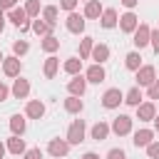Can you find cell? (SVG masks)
I'll return each mask as SVG.
<instances>
[{
	"instance_id": "6da1fadb",
	"label": "cell",
	"mask_w": 159,
	"mask_h": 159,
	"mask_svg": "<svg viewBox=\"0 0 159 159\" xmlns=\"http://www.w3.org/2000/svg\"><path fill=\"white\" fill-rule=\"evenodd\" d=\"M122 102H124V92H122L119 87H112V89H107V92L102 94V107H104V109H117Z\"/></svg>"
},
{
	"instance_id": "7a4b0ae2",
	"label": "cell",
	"mask_w": 159,
	"mask_h": 159,
	"mask_svg": "<svg viewBox=\"0 0 159 159\" xmlns=\"http://www.w3.org/2000/svg\"><path fill=\"white\" fill-rule=\"evenodd\" d=\"M132 122H134V119H132L129 114H119V117H114V119H112L109 129H112L117 137H127V134L132 132Z\"/></svg>"
},
{
	"instance_id": "3957f363",
	"label": "cell",
	"mask_w": 159,
	"mask_h": 159,
	"mask_svg": "<svg viewBox=\"0 0 159 159\" xmlns=\"http://www.w3.org/2000/svg\"><path fill=\"white\" fill-rule=\"evenodd\" d=\"M84 132H87V127H84V122L82 119H75L72 124H70V129H67V142H70V147L72 144H80V142H84Z\"/></svg>"
},
{
	"instance_id": "277c9868",
	"label": "cell",
	"mask_w": 159,
	"mask_h": 159,
	"mask_svg": "<svg viewBox=\"0 0 159 159\" xmlns=\"http://www.w3.org/2000/svg\"><path fill=\"white\" fill-rule=\"evenodd\" d=\"M65 27L72 32V35H82L84 32V15H80V12H70L67 15V20H65Z\"/></svg>"
},
{
	"instance_id": "5b68a950",
	"label": "cell",
	"mask_w": 159,
	"mask_h": 159,
	"mask_svg": "<svg viewBox=\"0 0 159 159\" xmlns=\"http://www.w3.org/2000/svg\"><path fill=\"white\" fill-rule=\"evenodd\" d=\"M149 32H152V27H149V25H144V22H139V25H137V30L132 32V35H134V40H132V42H134V47H137V50H142V47H147V45H149Z\"/></svg>"
},
{
	"instance_id": "8992f818",
	"label": "cell",
	"mask_w": 159,
	"mask_h": 159,
	"mask_svg": "<svg viewBox=\"0 0 159 159\" xmlns=\"http://www.w3.org/2000/svg\"><path fill=\"white\" fill-rule=\"evenodd\" d=\"M154 80H157V72H154L152 65H142L137 70V87H149Z\"/></svg>"
},
{
	"instance_id": "52a82bcc",
	"label": "cell",
	"mask_w": 159,
	"mask_h": 159,
	"mask_svg": "<svg viewBox=\"0 0 159 159\" xmlns=\"http://www.w3.org/2000/svg\"><path fill=\"white\" fill-rule=\"evenodd\" d=\"M117 22H119V30H122V32H127V35H132V32L137 30V25H139V17H137V15H134V12L129 10V12H124V15H119V20H117Z\"/></svg>"
},
{
	"instance_id": "ba28073f",
	"label": "cell",
	"mask_w": 159,
	"mask_h": 159,
	"mask_svg": "<svg viewBox=\"0 0 159 159\" xmlns=\"http://www.w3.org/2000/svg\"><path fill=\"white\" fill-rule=\"evenodd\" d=\"M10 94L15 97V99H25L27 94H30V80H25V77H15V82H12V89H10Z\"/></svg>"
},
{
	"instance_id": "9c48e42d",
	"label": "cell",
	"mask_w": 159,
	"mask_h": 159,
	"mask_svg": "<svg viewBox=\"0 0 159 159\" xmlns=\"http://www.w3.org/2000/svg\"><path fill=\"white\" fill-rule=\"evenodd\" d=\"M20 70H22V62H20V57H17V55H10V57H5V60H2V72H5L7 77H17V75H20Z\"/></svg>"
},
{
	"instance_id": "30bf717a",
	"label": "cell",
	"mask_w": 159,
	"mask_h": 159,
	"mask_svg": "<svg viewBox=\"0 0 159 159\" xmlns=\"http://www.w3.org/2000/svg\"><path fill=\"white\" fill-rule=\"evenodd\" d=\"M134 109H137V119H139V122H152V119L157 117L154 102H142V104H137Z\"/></svg>"
},
{
	"instance_id": "8fae6325",
	"label": "cell",
	"mask_w": 159,
	"mask_h": 159,
	"mask_svg": "<svg viewBox=\"0 0 159 159\" xmlns=\"http://www.w3.org/2000/svg\"><path fill=\"white\" fill-rule=\"evenodd\" d=\"M84 77H87V82H92V84H102L104 80H107V72H104V67L102 65H92V67H87V72H84Z\"/></svg>"
},
{
	"instance_id": "7c38bea8",
	"label": "cell",
	"mask_w": 159,
	"mask_h": 159,
	"mask_svg": "<svg viewBox=\"0 0 159 159\" xmlns=\"http://www.w3.org/2000/svg\"><path fill=\"white\" fill-rule=\"evenodd\" d=\"M84 89H87V77H82V75H75V77L67 82V92L75 94V97H82Z\"/></svg>"
},
{
	"instance_id": "4fadbf2b",
	"label": "cell",
	"mask_w": 159,
	"mask_h": 159,
	"mask_svg": "<svg viewBox=\"0 0 159 159\" xmlns=\"http://www.w3.org/2000/svg\"><path fill=\"white\" fill-rule=\"evenodd\" d=\"M47 152L52 154V157H67V152H70V142L67 139H50V144H47Z\"/></svg>"
},
{
	"instance_id": "5bb4252c",
	"label": "cell",
	"mask_w": 159,
	"mask_h": 159,
	"mask_svg": "<svg viewBox=\"0 0 159 159\" xmlns=\"http://www.w3.org/2000/svg\"><path fill=\"white\" fill-rule=\"evenodd\" d=\"M25 117H30V119H42V117H45V104H42L40 99H30V102L25 104Z\"/></svg>"
},
{
	"instance_id": "9a60e30c",
	"label": "cell",
	"mask_w": 159,
	"mask_h": 159,
	"mask_svg": "<svg viewBox=\"0 0 159 159\" xmlns=\"http://www.w3.org/2000/svg\"><path fill=\"white\" fill-rule=\"evenodd\" d=\"M7 20L15 25V27H22V25H30L27 22V12H25V7H12V10H7Z\"/></svg>"
},
{
	"instance_id": "2e32d148",
	"label": "cell",
	"mask_w": 159,
	"mask_h": 159,
	"mask_svg": "<svg viewBox=\"0 0 159 159\" xmlns=\"http://www.w3.org/2000/svg\"><path fill=\"white\" fill-rule=\"evenodd\" d=\"M117 20H119V17H117V10H114V7H104L102 15H99V25H102L104 30H112V27L117 25Z\"/></svg>"
},
{
	"instance_id": "e0dca14e",
	"label": "cell",
	"mask_w": 159,
	"mask_h": 159,
	"mask_svg": "<svg viewBox=\"0 0 159 159\" xmlns=\"http://www.w3.org/2000/svg\"><path fill=\"white\" fill-rule=\"evenodd\" d=\"M149 142H154V129H137L134 132V139H132V144L139 149V147H147Z\"/></svg>"
},
{
	"instance_id": "ac0fdd59",
	"label": "cell",
	"mask_w": 159,
	"mask_h": 159,
	"mask_svg": "<svg viewBox=\"0 0 159 159\" xmlns=\"http://www.w3.org/2000/svg\"><path fill=\"white\" fill-rule=\"evenodd\" d=\"M109 132H112V129H109V124H107V122H97V124L89 129V137H92L94 142H104V139L109 137Z\"/></svg>"
},
{
	"instance_id": "d6986e66",
	"label": "cell",
	"mask_w": 159,
	"mask_h": 159,
	"mask_svg": "<svg viewBox=\"0 0 159 159\" xmlns=\"http://www.w3.org/2000/svg\"><path fill=\"white\" fill-rule=\"evenodd\" d=\"M5 147H7V152H10V154H17V157H20V154H25V149H27V147H25V139H20L17 134H12V137L5 142Z\"/></svg>"
},
{
	"instance_id": "ffe728a7",
	"label": "cell",
	"mask_w": 159,
	"mask_h": 159,
	"mask_svg": "<svg viewBox=\"0 0 159 159\" xmlns=\"http://www.w3.org/2000/svg\"><path fill=\"white\" fill-rule=\"evenodd\" d=\"M89 57H92L97 65H102V62H107V60H109V47H107L104 42H99V45H94V47H92V55H89Z\"/></svg>"
},
{
	"instance_id": "44dd1931",
	"label": "cell",
	"mask_w": 159,
	"mask_h": 159,
	"mask_svg": "<svg viewBox=\"0 0 159 159\" xmlns=\"http://www.w3.org/2000/svg\"><path fill=\"white\" fill-rule=\"evenodd\" d=\"M102 10H104V7L99 5V0H89V2L84 5V12H82V15H84V20H94V17L102 15Z\"/></svg>"
},
{
	"instance_id": "7402d4cb",
	"label": "cell",
	"mask_w": 159,
	"mask_h": 159,
	"mask_svg": "<svg viewBox=\"0 0 159 159\" xmlns=\"http://www.w3.org/2000/svg\"><path fill=\"white\" fill-rule=\"evenodd\" d=\"M124 67H127V70H132V72H137V70L142 67V55H139V50L127 52V57H124Z\"/></svg>"
},
{
	"instance_id": "603a6c76",
	"label": "cell",
	"mask_w": 159,
	"mask_h": 159,
	"mask_svg": "<svg viewBox=\"0 0 159 159\" xmlns=\"http://www.w3.org/2000/svg\"><path fill=\"white\" fill-rule=\"evenodd\" d=\"M57 70H60V60H57L55 55H50V57L45 60V67H42V75H45L47 80H52V77L57 75Z\"/></svg>"
},
{
	"instance_id": "cb8c5ba5",
	"label": "cell",
	"mask_w": 159,
	"mask_h": 159,
	"mask_svg": "<svg viewBox=\"0 0 159 159\" xmlns=\"http://www.w3.org/2000/svg\"><path fill=\"white\" fill-rule=\"evenodd\" d=\"M10 129H12V134L22 137V134H25V129H27L25 117H22V114H12V117H10Z\"/></svg>"
},
{
	"instance_id": "d4e9b609",
	"label": "cell",
	"mask_w": 159,
	"mask_h": 159,
	"mask_svg": "<svg viewBox=\"0 0 159 159\" xmlns=\"http://www.w3.org/2000/svg\"><path fill=\"white\" fill-rule=\"evenodd\" d=\"M40 47H42L45 52H50V55H52V52H57V50H60V37H55V35L50 32V35H45V37H42Z\"/></svg>"
},
{
	"instance_id": "484cf974",
	"label": "cell",
	"mask_w": 159,
	"mask_h": 159,
	"mask_svg": "<svg viewBox=\"0 0 159 159\" xmlns=\"http://www.w3.org/2000/svg\"><path fill=\"white\" fill-rule=\"evenodd\" d=\"M82 99L80 97H75V94H70L67 99H65V112H70V114H80L82 112Z\"/></svg>"
},
{
	"instance_id": "4316f807",
	"label": "cell",
	"mask_w": 159,
	"mask_h": 159,
	"mask_svg": "<svg viewBox=\"0 0 159 159\" xmlns=\"http://www.w3.org/2000/svg\"><path fill=\"white\" fill-rule=\"evenodd\" d=\"M42 20H45L50 27H55V25H57V5H45V7H42Z\"/></svg>"
},
{
	"instance_id": "83f0119b",
	"label": "cell",
	"mask_w": 159,
	"mask_h": 159,
	"mask_svg": "<svg viewBox=\"0 0 159 159\" xmlns=\"http://www.w3.org/2000/svg\"><path fill=\"white\" fill-rule=\"evenodd\" d=\"M62 70L67 72V75H80V70H82V60L80 57H70V60H65V65H62Z\"/></svg>"
},
{
	"instance_id": "f1b7e54d",
	"label": "cell",
	"mask_w": 159,
	"mask_h": 159,
	"mask_svg": "<svg viewBox=\"0 0 159 159\" xmlns=\"http://www.w3.org/2000/svg\"><path fill=\"white\" fill-rule=\"evenodd\" d=\"M30 27H32V32H35V35H40V37H45V35H50V32H52V27H50L45 20H40V15H37V20H32V25H30Z\"/></svg>"
},
{
	"instance_id": "f546056e",
	"label": "cell",
	"mask_w": 159,
	"mask_h": 159,
	"mask_svg": "<svg viewBox=\"0 0 159 159\" xmlns=\"http://www.w3.org/2000/svg\"><path fill=\"white\" fill-rule=\"evenodd\" d=\"M92 47H94V40L92 37H82L80 40V60H89Z\"/></svg>"
},
{
	"instance_id": "4dcf8cb0",
	"label": "cell",
	"mask_w": 159,
	"mask_h": 159,
	"mask_svg": "<svg viewBox=\"0 0 159 159\" xmlns=\"http://www.w3.org/2000/svg\"><path fill=\"white\" fill-rule=\"evenodd\" d=\"M124 104H129V107L142 104V89H139V87H132V89L124 94Z\"/></svg>"
},
{
	"instance_id": "1f68e13d",
	"label": "cell",
	"mask_w": 159,
	"mask_h": 159,
	"mask_svg": "<svg viewBox=\"0 0 159 159\" xmlns=\"http://www.w3.org/2000/svg\"><path fill=\"white\" fill-rule=\"evenodd\" d=\"M27 50H30L27 40H15V42H12V55L22 57V55H27Z\"/></svg>"
},
{
	"instance_id": "d6a6232c",
	"label": "cell",
	"mask_w": 159,
	"mask_h": 159,
	"mask_svg": "<svg viewBox=\"0 0 159 159\" xmlns=\"http://www.w3.org/2000/svg\"><path fill=\"white\" fill-rule=\"evenodd\" d=\"M40 0H27L25 2V12H27V17H37L40 15Z\"/></svg>"
},
{
	"instance_id": "836d02e7",
	"label": "cell",
	"mask_w": 159,
	"mask_h": 159,
	"mask_svg": "<svg viewBox=\"0 0 159 159\" xmlns=\"http://www.w3.org/2000/svg\"><path fill=\"white\" fill-rule=\"evenodd\" d=\"M147 97H149V99H159V80H154V82L147 87Z\"/></svg>"
},
{
	"instance_id": "e575fe53",
	"label": "cell",
	"mask_w": 159,
	"mask_h": 159,
	"mask_svg": "<svg viewBox=\"0 0 159 159\" xmlns=\"http://www.w3.org/2000/svg\"><path fill=\"white\" fill-rule=\"evenodd\" d=\"M149 45H152V50H154V52L159 55V27L149 32Z\"/></svg>"
},
{
	"instance_id": "d590c367",
	"label": "cell",
	"mask_w": 159,
	"mask_h": 159,
	"mask_svg": "<svg viewBox=\"0 0 159 159\" xmlns=\"http://www.w3.org/2000/svg\"><path fill=\"white\" fill-rule=\"evenodd\" d=\"M144 149H147V154H149L152 159H159V142H149Z\"/></svg>"
},
{
	"instance_id": "8d00e7d4",
	"label": "cell",
	"mask_w": 159,
	"mask_h": 159,
	"mask_svg": "<svg viewBox=\"0 0 159 159\" xmlns=\"http://www.w3.org/2000/svg\"><path fill=\"white\" fill-rule=\"evenodd\" d=\"M22 159H42V152H40V147H32V149H25V154H22Z\"/></svg>"
},
{
	"instance_id": "74e56055",
	"label": "cell",
	"mask_w": 159,
	"mask_h": 159,
	"mask_svg": "<svg viewBox=\"0 0 159 159\" xmlns=\"http://www.w3.org/2000/svg\"><path fill=\"white\" fill-rule=\"evenodd\" d=\"M77 2H80V0H60V7L67 10V12H72V10L77 7Z\"/></svg>"
},
{
	"instance_id": "f35d334b",
	"label": "cell",
	"mask_w": 159,
	"mask_h": 159,
	"mask_svg": "<svg viewBox=\"0 0 159 159\" xmlns=\"http://www.w3.org/2000/svg\"><path fill=\"white\" fill-rule=\"evenodd\" d=\"M107 159H127V154H124V149H109Z\"/></svg>"
},
{
	"instance_id": "ab89813d",
	"label": "cell",
	"mask_w": 159,
	"mask_h": 159,
	"mask_svg": "<svg viewBox=\"0 0 159 159\" xmlns=\"http://www.w3.org/2000/svg\"><path fill=\"white\" fill-rule=\"evenodd\" d=\"M7 97H10V87H7L5 82H0V102H5Z\"/></svg>"
},
{
	"instance_id": "60d3db41",
	"label": "cell",
	"mask_w": 159,
	"mask_h": 159,
	"mask_svg": "<svg viewBox=\"0 0 159 159\" xmlns=\"http://www.w3.org/2000/svg\"><path fill=\"white\" fill-rule=\"evenodd\" d=\"M17 5V0H0V10H12Z\"/></svg>"
},
{
	"instance_id": "b9f144b4",
	"label": "cell",
	"mask_w": 159,
	"mask_h": 159,
	"mask_svg": "<svg viewBox=\"0 0 159 159\" xmlns=\"http://www.w3.org/2000/svg\"><path fill=\"white\" fill-rule=\"evenodd\" d=\"M119 2H122V5H124V7H129V10H134V7H137V2H139V0H119Z\"/></svg>"
},
{
	"instance_id": "7bdbcfd3",
	"label": "cell",
	"mask_w": 159,
	"mask_h": 159,
	"mask_svg": "<svg viewBox=\"0 0 159 159\" xmlns=\"http://www.w3.org/2000/svg\"><path fill=\"white\" fill-rule=\"evenodd\" d=\"M5 20H7V17H5V10H0V32L5 30Z\"/></svg>"
},
{
	"instance_id": "ee69618b",
	"label": "cell",
	"mask_w": 159,
	"mask_h": 159,
	"mask_svg": "<svg viewBox=\"0 0 159 159\" xmlns=\"http://www.w3.org/2000/svg\"><path fill=\"white\" fill-rule=\"evenodd\" d=\"M82 159H99V154H94V152H84Z\"/></svg>"
},
{
	"instance_id": "f6af8a7d",
	"label": "cell",
	"mask_w": 159,
	"mask_h": 159,
	"mask_svg": "<svg viewBox=\"0 0 159 159\" xmlns=\"http://www.w3.org/2000/svg\"><path fill=\"white\" fill-rule=\"evenodd\" d=\"M5 152H7V147H5V142H0V159L5 157Z\"/></svg>"
},
{
	"instance_id": "bcb514c9",
	"label": "cell",
	"mask_w": 159,
	"mask_h": 159,
	"mask_svg": "<svg viewBox=\"0 0 159 159\" xmlns=\"http://www.w3.org/2000/svg\"><path fill=\"white\" fill-rule=\"evenodd\" d=\"M154 129H157V132H159V114H157V117H154Z\"/></svg>"
},
{
	"instance_id": "7dc6e473",
	"label": "cell",
	"mask_w": 159,
	"mask_h": 159,
	"mask_svg": "<svg viewBox=\"0 0 159 159\" xmlns=\"http://www.w3.org/2000/svg\"><path fill=\"white\" fill-rule=\"evenodd\" d=\"M2 60H5V55H2V52H0V65H2Z\"/></svg>"
},
{
	"instance_id": "c3c4849f",
	"label": "cell",
	"mask_w": 159,
	"mask_h": 159,
	"mask_svg": "<svg viewBox=\"0 0 159 159\" xmlns=\"http://www.w3.org/2000/svg\"><path fill=\"white\" fill-rule=\"evenodd\" d=\"M84 2H89V0H84Z\"/></svg>"
}]
</instances>
